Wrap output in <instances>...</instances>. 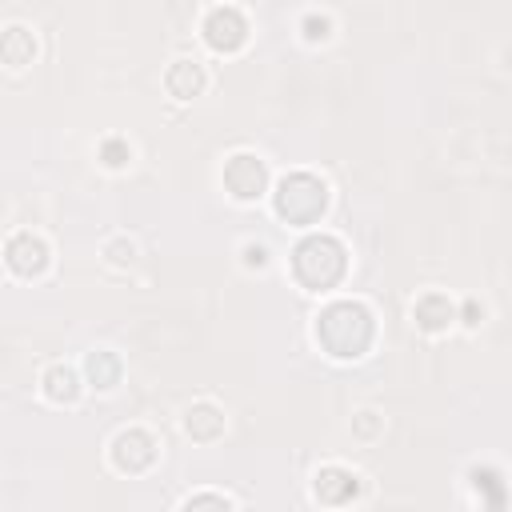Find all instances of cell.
Here are the masks:
<instances>
[{
	"label": "cell",
	"instance_id": "cell-3",
	"mask_svg": "<svg viewBox=\"0 0 512 512\" xmlns=\"http://www.w3.org/2000/svg\"><path fill=\"white\" fill-rule=\"evenodd\" d=\"M324 204H328L324 184L312 180V176H304V172H300V176H288V180L280 184V192H276V208H280V216L300 220V224L316 220V216L324 212Z\"/></svg>",
	"mask_w": 512,
	"mask_h": 512
},
{
	"label": "cell",
	"instance_id": "cell-7",
	"mask_svg": "<svg viewBox=\"0 0 512 512\" xmlns=\"http://www.w3.org/2000/svg\"><path fill=\"white\" fill-rule=\"evenodd\" d=\"M88 372H92V380L100 384V388H108L112 380H116V372H120V364L108 356V352H96L92 360H88Z\"/></svg>",
	"mask_w": 512,
	"mask_h": 512
},
{
	"label": "cell",
	"instance_id": "cell-2",
	"mask_svg": "<svg viewBox=\"0 0 512 512\" xmlns=\"http://www.w3.org/2000/svg\"><path fill=\"white\" fill-rule=\"evenodd\" d=\"M296 276L308 284V288H328L340 280L344 272V248L332 240V236H308L300 248H296V260H292Z\"/></svg>",
	"mask_w": 512,
	"mask_h": 512
},
{
	"label": "cell",
	"instance_id": "cell-1",
	"mask_svg": "<svg viewBox=\"0 0 512 512\" xmlns=\"http://www.w3.org/2000/svg\"><path fill=\"white\" fill-rule=\"evenodd\" d=\"M316 340H324L332 356H360L372 340V312L356 300H336L320 312Z\"/></svg>",
	"mask_w": 512,
	"mask_h": 512
},
{
	"label": "cell",
	"instance_id": "cell-6",
	"mask_svg": "<svg viewBox=\"0 0 512 512\" xmlns=\"http://www.w3.org/2000/svg\"><path fill=\"white\" fill-rule=\"evenodd\" d=\"M8 264L16 268V272H40L44 268V244L36 240V236H16L12 244H8Z\"/></svg>",
	"mask_w": 512,
	"mask_h": 512
},
{
	"label": "cell",
	"instance_id": "cell-8",
	"mask_svg": "<svg viewBox=\"0 0 512 512\" xmlns=\"http://www.w3.org/2000/svg\"><path fill=\"white\" fill-rule=\"evenodd\" d=\"M48 392L60 400V396H76V376L68 368H52L48 372Z\"/></svg>",
	"mask_w": 512,
	"mask_h": 512
},
{
	"label": "cell",
	"instance_id": "cell-5",
	"mask_svg": "<svg viewBox=\"0 0 512 512\" xmlns=\"http://www.w3.org/2000/svg\"><path fill=\"white\" fill-rule=\"evenodd\" d=\"M240 32H244V24H240V12L236 8H216L208 16V40L216 48H232L240 40Z\"/></svg>",
	"mask_w": 512,
	"mask_h": 512
},
{
	"label": "cell",
	"instance_id": "cell-4",
	"mask_svg": "<svg viewBox=\"0 0 512 512\" xmlns=\"http://www.w3.org/2000/svg\"><path fill=\"white\" fill-rule=\"evenodd\" d=\"M224 180L240 200H248V196H256L264 188V164L256 156H232L228 168H224Z\"/></svg>",
	"mask_w": 512,
	"mask_h": 512
},
{
	"label": "cell",
	"instance_id": "cell-9",
	"mask_svg": "<svg viewBox=\"0 0 512 512\" xmlns=\"http://www.w3.org/2000/svg\"><path fill=\"white\" fill-rule=\"evenodd\" d=\"M184 512H232V504H228V500H220V496H212V492H204V496L188 500V504H184Z\"/></svg>",
	"mask_w": 512,
	"mask_h": 512
}]
</instances>
